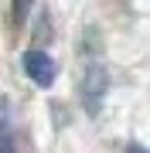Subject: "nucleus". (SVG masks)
<instances>
[{"label":"nucleus","instance_id":"obj_4","mask_svg":"<svg viewBox=\"0 0 150 153\" xmlns=\"http://www.w3.org/2000/svg\"><path fill=\"white\" fill-rule=\"evenodd\" d=\"M0 153H14V136L0 129Z\"/></svg>","mask_w":150,"mask_h":153},{"label":"nucleus","instance_id":"obj_3","mask_svg":"<svg viewBox=\"0 0 150 153\" xmlns=\"http://www.w3.org/2000/svg\"><path fill=\"white\" fill-rule=\"evenodd\" d=\"M28 7H31V0H14V21H17V24L28 17Z\"/></svg>","mask_w":150,"mask_h":153},{"label":"nucleus","instance_id":"obj_2","mask_svg":"<svg viewBox=\"0 0 150 153\" xmlns=\"http://www.w3.org/2000/svg\"><path fill=\"white\" fill-rule=\"evenodd\" d=\"M21 65H24V71H28L41 88H48L51 82H55V61H51L45 51H24V61H21Z\"/></svg>","mask_w":150,"mask_h":153},{"label":"nucleus","instance_id":"obj_1","mask_svg":"<svg viewBox=\"0 0 150 153\" xmlns=\"http://www.w3.org/2000/svg\"><path fill=\"white\" fill-rule=\"evenodd\" d=\"M106 88H109L106 65H99V61H89V65H85V75H82V102H85V112H89V116L99 112Z\"/></svg>","mask_w":150,"mask_h":153},{"label":"nucleus","instance_id":"obj_5","mask_svg":"<svg viewBox=\"0 0 150 153\" xmlns=\"http://www.w3.org/2000/svg\"><path fill=\"white\" fill-rule=\"evenodd\" d=\"M126 153H147V150H143V146H130Z\"/></svg>","mask_w":150,"mask_h":153}]
</instances>
